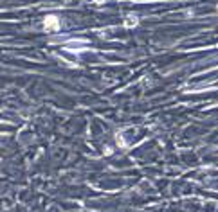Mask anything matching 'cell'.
Masks as SVG:
<instances>
[{
	"label": "cell",
	"mask_w": 218,
	"mask_h": 212,
	"mask_svg": "<svg viewBox=\"0 0 218 212\" xmlns=\"http://www.w3.org/2000/svg\"><path fill=\"white\" fill-rule=\"evenodd\" d=\"M45 24H47V27H52V29H58V22H56V18H54V16H49Z\"/></svg>",
	"instance_id": "6da1fadb"
}]
</instances>
